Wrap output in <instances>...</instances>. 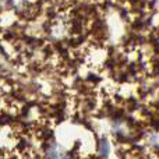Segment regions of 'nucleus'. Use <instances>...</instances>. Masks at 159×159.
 <instances>
[{"label":"nucleus","instance_id":"obj_1","mask_svg":"<svg viewBox=\"0 0 159 159\" xmlns=\"http://www.w3.org/2000/svg\"><path fill=\"white\" fill-rule=\"evenodd\" d=\"M98 152H99L101 157H106L107 152H109V147H107V144H106V141L105 140H102L101 144L98 145Z\"/></svg>","mask_w":159,"mask_h":159}]
</instances>
